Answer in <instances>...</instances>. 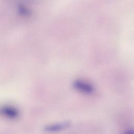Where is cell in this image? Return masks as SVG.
<instances>
[{
    "label": "cell",
    "mask_w": 134,
    "mask_h": 134,
    "mask_svg": "<svg viewBox=\"0 0 134 134\" xmlns=\"http://www.w3.org/2000/svg\"><path fill=\"white\" fill-rule=\"evenodd\" d=\"M0 115L8 118V119H15L19 115V111L15 107L9 106L4 105L0 107Z\"/></svg>",
    "instance_id": "1"
},
{
    "label": "cell",
    "mask_w": 134,
    "mask_h": 134,
    "mask_svg": "<svg viewBox=\"0 0 134 134\" xmlns=\"http://www.w3.org/2000/svg\"><path fill=\"white\" fill-rule=\"evenodd\" d=\"M74 87L77 90L83 93H90L93 90L92 86L89 84L79 80L76 81L74 83Z\"/></svg>",
    "instance_id": "2"
},
{
    "label": "cell",
    "mask_w": 134,
    "mask_h": 134,
    "mask_svg": "<svg viewBox=\"0 0 134 134\" xmlns=\"http://www.w3.org/2000/svg\"><path fill=\"white\" fill-rule=\"evenodd\" d=\"M69 124L67 122H63L57 124H54L52 125L48 126L45 128V130L49 132H57L61 130L68 127Z\"/></svg>",
    "instance_id": "3"
},
{
    "label": "cell",
    "mask_w": 134,
    "mask_h": 134,
    "mask_svg": "<svg viewBox=\"0 0 134 134\" xmlns=\"http://www.w3.org/2000/svg\"><path fill=\"white\" fill-rule=\"evenodd\" d=\"M126 134H134V131H129Z\"/></svg>",
    "instance_id": "4"
}]
</instances>
